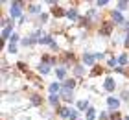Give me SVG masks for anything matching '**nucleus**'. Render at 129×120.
<instances>
[{
  "mask_svg": "<svg viewBox=\"0 0 129 120\" xmlns=\"http://www.w3.org/2000/svg\"><path fill=\"white\" fill-rule=\"evenodd\" d=\"M59 91H61V85H59V83H52V85H50V94H57Z\"/></svg>",
  "mask_w": 129,
  "mask_h": 120,
  "instance_id": "nucleus-15",
  "label": "nucleus"
},
{
  "mask_svg": "<svg viewBox=\"0 0 129 120\" xmlns=\"http://www.w3.org/2000/svg\"><path fill=\"white\" fill-rule=\"evenodd\" d=\"M39 72H41V74H48V72H50V67H48V65H41V67H39Z\"/></svg>",
  "mask_w": 129,
  "mask_h": 120,
  "instance_id": "nucleus-21",
  "label": "nucleus"
},
{
  "mask_svg": "<svg viewBox=\"0 0 129 120\" xmlns=\"http://www.w3.org/2000/svg\"><path fill=\"white\" fill-rule=\"evenodd\" d=\"M22 6H24V2H11V8H9V13L11 17H20V11H22Z\"/></svg>",
  "mask_w": 129,
  "mask_h": 120,
  "instance_id": "nucleus-2",
  "label": "nucleus"
},
{
  "mask_svg": "<svg viewBox=\"0 0 129 120\" xmlns=\"http://www.w3.org/2000/svg\"><path fill=\"white\" fill-rule=\"evenodd\" d=\"M30 100H31V104H33V105H43V98H41L37 92L30 94Z\"/></svg>",
  "mask_w": 129,
  "mask_h": 120,
  "instance_id": "nucleus-8",
  "label": "nucleus"
},
{
  "mask_svg": "<svg viewBox=\"0 0 129 120\" xmlns=\"http://www.w3.org/2000/svg\"><path fill=\"white\" fill-rule=\"evenodd\" d=\"M102 72H103V67H102V65H94V68H92V72H90V78L100 76Z\"/></svg>",
  "mask_w": 129,
  "mask_h": 120,
  "instance_id": "nucleus-11",
  "label": "nucleus"
},
{
  "mask_svg": "<svg viewBox=\"0 0 129 120\" xmlns=\"http://www.w3.org/2000/svg\"><path fill=\"white\" fill-rule=\"evenodd\" d=\"M127 59H129V57H127V54H122V56L118 57V65H122V68H124L125 65H127Z\"/></svg>",
  "mask_w": 129,
  "mask_h": 120,
  "instance_id": "nucleus-17",
  "label": "nucleus"
},
{
  "mask_svg": "<svg viewBox=\"0 0 129 120\" xmlns=\"http://www.w3.org/2000/svg\"><path fill=\"white\" fill-rule=\"evenodd\" d=\"M59 98H61L59 94H50V104L54 107H57V109H59Z\"/></svg>",
  "mask_w": 129,
  "mask_h": 120,
  "instance_id": "nucleus-9",
  "label": "nucleus"
},
{
  "mask_svg": "<svg viewBox=\"0 0 129 120\" xmlns=\"http://www.w3.org/2000/svg\"><path fill=\"white\" fill-rule=\"evenodd\" d=\"M109 120H124L122 118V115L118 111H111V116H109Z\"/></svg>",
  "mask_w": 129,
  "mask_h": 120,
  "instance_id": "nucleus-19",
  "label": "nucleus"
},
{
  "mask_svg": "<svg viewBox=\"0 0 129 120\" xmlns=\"http://www.w3.org/2000/svg\"><path fill=\"white\" fill-rule=\"evenodd\" d=\"M74 87H76V80H74V78L64 80V83H63V89H64V91H72Z\"/></svg>",
  "mask_w": 129,
  "mask_h": 120,
  "instance_id": "nucleus-6",
  "label": "nucleus"
},
{
  "mask_svg": "<svg viewBox=\"0 0 129 120\" xmlns=\"http://www.w3.org/2000/svg\"><path fill=\"white\" fill-rule=\"evenodd\" d=\"M17 67H19V70H22V72H26V74H28V67H26V63H17Z\"/></svg>",
  "mask_w": 129,
  "mask_h": 120,
  "instance_id": "nucleus-24",
  "label": "nucleus"
},
{
  "mask_svg": "<svg viewBox=\"0 0 129 120\" xmlns=\"http://www.w3.org/2000/svg\"><path fill=\"white\" fill-rule=\"evenodd\" d=\"M59 115L63 118H68V116H72V111H70L68 107H59Z\"/></svg>",
  "mask_w": 129,
  "mask_h": 120,
  "instance_id": "nucleus-10",
  "label": "nucleus"
},
{
  "mask_svg": "<svg viewBox=\"0 0 129 120\" xmlns=\"http://www.w3.org/2000/svg\"><path fill=\"white\" fill-rule=\"evenodd\" d=\"M74 74H76V76H81V74H83V67H81V65H76Z\"/></svg>",
  "mask_w": 129,
  "mask_h": 120,
  "instance_id": "nucleus-22",
  "label": "nucleus"
},
{
  "mask_svg": "<svg viewBox=\"0 0 129 120\" xmlns=\"http://www.w3.org/2000/svg\"><path fill=\"white\" fill-rule=\"evenodd\" d=\"M116 6H118V9H127V2H118V4H116Z\"/></svg>",
  "mask_w": 129,
  "mask_h": 120,
  "instance_id": "nucleus-26",
  "label": "nucleus"
},
{
  "mask_svg": "<svg viewBox=\"0 0 129 120\" xmlns=\"http://www.w3.org/2000/svg\"><path fill=\"white\" fill-rule=\"evenodd\" d=\"M113 19H114L116 24H124V17H122L118 11H114V13H113Z\"/></svg>",
  "mask_w": 129,
  "mask_h": 120,
  "instance_id": "nucleus-16",
  "label": "nucleus"
},
{
  "mask_svg": "<svg viewBox=\"0 0 129 120\" xmlns=\"http://www.w3.org/2000/svg\"><path fill=\"white\" fill-rule=\"evenodd\" d=\"M46 20H48V15L43 13V15H41V22H46Z\"/></svg>",
  "mask_w": 129,
  "mask_h": 120,
  "instance_id": "nucleus-29",
  "label": "nucleus"
},
{
  "mask_svg": "<svg viewBox=\"0 0 129 120\" xmlns=\"http://www.w3.org/2000/svg\"><path fill=\"white\" fill-rule=\"evenodd\" d=\"M124 74H125V76L129 78V68H124Z\"/></svg>",
  "mask_w": 129,
  "mask_h": 120,
  "instance_id": "nucleus-32",
  "label": "nucleus"
},
{
  "mask_svg": "<svg viewBox=\"0 0 129 120\" xmlns=\"http://www.w3.org/2000/svg\"><path fill=\"white\" fill-rule=\"evenodd\" d=\"M52 15H54V17H57V19H59V17H64V15H67V11H64V9L61 8V6H57V4H54V6H52Z\"/></svg>",
  "mask_w": 129,
  "mask_h": 120,
  "instance_id": "nucleus-5",
  "label": "nucleus"
},
{
  "mask_svg": "<svg viewBox=\"0 0 129 120\" xmlns=\"http://www.w3.org/2000/svg\"><path fill=\"white\" fill-rule=\"evenodd\" d=\"M15 41H19V35H17V33L11 35V43H15Z\"/></svg>",
  "mask_w": 129,
  "mask_h": 120,
  "instance_id": "nucleus-31",
  "label": "nucleus"
},
{
  "mask_svg": "<svg viewBox=\"0 0 129 120\" xmlns=\"http://www.w3.org/2000/svg\"><path fill=\"white\" fill-rule=\"evenodd\" d=\"M122 100H129V92H125V91L122 92Z\"/></svg>",
  "mask_w": 129,
  "mask_h": 120,
  "instance_id": "nucleus-30",
  "label": "nucleus"
},
{
  "mask_svg": "<svg viewBox=\"0 0 129 120\" xmlns=\"http://www.w3.org/2000/svg\"><path fill=\"white\" fill-rule=\"evenodd\" d=\"M94 116H96L94 107H89V109H87V120H94Z\"/></svg>",
  "mask_w": 129,
  "mask_h": 120,
  "instance_id": "nucleus-18",
  "label": "nucleus"
},
{
  "mask_svg": "<svg viewBox=\"0 0 129 120\" xmlns=\"http://www.w3.org/2000/svg\"><path fill=\"white\" fill-rule=\"evenodd\" d=\"M67 17H68L70 20H78V11H76V8L70 9V11H67Z\"/></svg>",
  "mask_w": 129,
  "mask_h": 120,
  "instance_id": "nucleus-14",
  "label": "nucleus"
},
{
  "mask_svg": "<svg viewBox=\"0 0 129 120\" xmlns=\"http://www.w3.org/2000/svg\"><path fill=\"white\" fill-rule=\"evenodd\" d=\"M107 65H109V67H113V68H114V67H116V59H114V57H109Z\"/></svg>",
  "mask_w": 129,
  "mask_h": 120,
  "instance_id": "nucleus-25",
  "label": "nucleus"
},
{
  "mask_svg": "<svg viewBox=\"0 0 129 120\" xmlns=\"http://www.w3.org/2000/svg\"><path fill=\"white\" fill-rule=\"evenodd\" d=\"M124 120H129V116H125V118H124Z\"/></svg>",
  "mask_w": 129,
  "mask_h": 120,
  "instance_id": "nucleus-33",
  "label": "nucleus"
},
{
  "mask_svg": "<svg viewBox=\"0 0 129 120\" xmlns=\"http://www.w3.org/2000/svg\"><path fill=\"white\" fill-rule=\"evenodd\" d=\"M61 98H63L64 102H70V100L74 98V96H72V91H64V89H63V94H61Z\"/></svg>",
  "mask_w": 129,
  "mask_h": 120,
  "instance_id": "nucleus-13",
  "label": "nucleus"
},
{
  "mask_svg": "<svg viewBox=\"0 0 129 120\" xmlns=\"http://www.w3.org/2000/svg\"><path fill=\"white\" fill-rule=\"evenodd\" d=\"M85 109H89V102L87 100H79L78 102V111H85Z\"/></svg>",
  "mask_w": 129,
  "mask_h": 120,
  "instance_id": "nucleus-12",
  "label": "nucleus"
},
{
  "mask_svg": "<svg viewBox=\"0 0 129 120\" xmlns=\"http://www.w3.org/2000/svg\"><path fill=\"white\" fill-rule=\"evenodd\" d=\"M113 26H114V20H102V26H100V33L103 37H109L111 32H113Z\"/></svg>",
  "mask_w": 129,
  "mask_h": 120,
  "instance_id": "nucleus-1",
  "label": "nucleus"
},
{
  "mask_svg": "<svg viewBox=\"0 0 129 120\" xmlns=\"http://www.w3.org/2000/svg\"><path fill=\"white\" fill-rule=\"evenodd\" d=\"M9 52H11V54H15V52H17V46H15L13 43H11V44H9Z\"/></svg>",
  "mask_w": 129,
  "mask_h": 120,
  "instance_id": "nucleus-28",
  "label": "nucleus"
},
{
  "mask_svg": "<svg viewBox=\"0 0 129 120\" xmlns=\"http://www.w3.org/2000/svg\"><path fill=\"white\" fill-rule=\"evenodd\" d=\"M98 8H103V6H107V0H100V2H96Z\"/></svg>",
  "mask_w": 129,
  "mask_h": 120,
  "instance_id": "nucleus-27",
  "label": "nucleus"
},
{
  "mask_svg": "<svg viewBox=\"0 0 129 120\" xmlns=\"http://www.w3.org/2000/svg\"><path fill=\"white\" fill-rule=\"evenodd\" d=\"M107 105L111 107V111H118V107H120V100H118V98H114V96H109V98H107Z\"/></svg>",
  "mask_w": 129,
  "mask_h": 120,
  "instance_id": "nucleus-4",
  "label": "nucleus"
},
{
  "mask_svg": "<svg viewBox=\"0 0 129 120\" xmlns=\"http://www.w3.org/2000/svg\"><path fill=\"white\" fill-rule=\"evenodd\" d=\"M103 89L107 92H113L114 89H116V81H114V78H107L105 80V83H103Z\"/></svg>",
  "mask_w": 129,
  "mask_h": 120,
  "instance_id": "nucleus-3",
  "label": "nucleus"
},
{
  "mask_svg": "<svg viewBox=\"0 0 129 120\" xmlns=\"http://www.w3.org/2000/svg\"><path fill=\"white\" fill-rule=\"evenodd\" d=\"M30 11H31V13H39V11H41L39 4H31V6H30Z\"/></svg>",
  "mask_w": 129,
  "mask_h": 120,
  "instance_id": "nucleus-23",
  "label": "nucleus"
},
{
  "mask_svg": "<svg viewBox=\"0 0 129 120\" xmlns=\"http://www.w3.org/2000/svg\"><path fill=\"white\" fill-rule=\"evenodd\" d=\"M55 76L59 78V80H63V78H64V67H59V68H57V70H55Z\"/></svg>",
  "mask_w": 129,
  "mask_h": 120,
  "instance_id": "nucleus-20",
  "label": "nucleus"
},
{
  "mask_svg": "<svg viewBox=\"0 0 129 120\" xmlns=\"http://www.w3.org/2000/svg\"><path fill=\"white\" fill-rule=\"evenodd\" d=\"M11 32H13V22H11L9 26H6V28L2 30V39H4V41H8V39L11 37Z\"/></svg>",
  "mask_w": 129,
  "mask_h": 120,
  "instance_id": "nucleus-7",
  "label": "nucleus"
}]
</instances>
